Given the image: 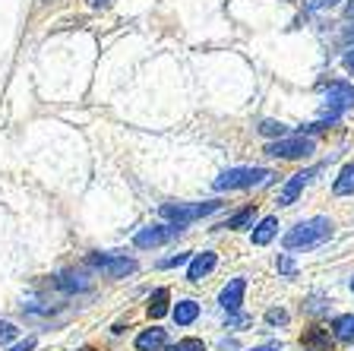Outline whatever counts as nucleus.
Instances as JSON below:
<instances>
[{
  "instance_id": "473e14b6",
  "label": "nucleus",
  "mask_w": 354,
  "mask_h": 351,
  "mask_svg": "<svg viewBox=\"0 0 354 351\" xmlns=\"http://www.w3.org/2000/svg\"><path fill=\"white\" fill-rule=\"evenodd\" d=\"M351 291H354V278H351Z\"/></svg>"
},
{
  "instance_id": "cd10ccee",
  "label": "nucleus",
  "mask_w": 354,
  "mask_h": 351,
  "mask_svg": "<svg viewBox=\"0 0 354 351\" xmlns=\"http://www.w3.org/2000/svg\"><path fill=\"white\" fill-rule=\"evenodd\" d=\"M345 66H348V70H351V73H354V51H348V54H345Z\"/></svg>"
},
{
  "instance_id": "4be33fe9",
  "label": "nucleus",
  "mask_w": 354,
  "mask_h": 351,
  "mask_svg": "<svg viewBox=\"0 0 354 351\" xmlns=\"http://www.w3.org/2000/svg\"><path fill=\"white\" fill-rule=\"evenodd\" d=\"M266 323H269V326H285V323H288V310L272 307L269 314H266Z\"/></svg>"
},
{
  "instance_id": "0eeeda50",
  "label": "nucleus",
  "mask_w": 354,
  "mask_h": 351,
  "mask_svg": "<svg viewBox=\"0 0 354 351\" xmlns=\"http://www.w3.org/2000/svg\"><path fill=\"white\" fill-rule=\"evenodd\" d=\"M326 105H329L332 117L339 114V111L354 108V86L351 82H345V80L329 82V86H326Z\"/></svg>"
},
{
  "instance_id": "412c9836",
  "label": "nucleus",
  "mask_w": 354,
  "mask_h": 351,
  "mask_svg": "<svg viewBox=\"0 0 354 351\" xmlns=\"http://www.w3.org/2000/svg\"><path fill=\"white\" fill-rule=\"evenodd\" d=\"M168 351H206V345H203V339H180Z\"/></svg>"
},
{
  "instance_id": "9d476101",
  "label": "nucleus",
  "mask_w": 354,
  "mask_h": 351,
  "mask_svg": "<svg viewBox=\"0 0 354 351\" xmlns=\"http://www.w3.org/2000/svg\"><path fill=\"white\" fill-rule=\"evenodd\" d=\"M301 345H304V351H335L329 330H323V326H310L301 336Z\"/></svg>"
},
{
  "instance_id": "20e7f679",
  "label": "nucleus",
  "mask_w": 354,
  "mask_h": 351,
  "mask_svg": "<svg viewBox=\"0 0 354 351\" xmlns=\"http://www.w3.org/2000/svg\"><path fill=\"white\" fill-rule=\"evenodd\" d=\"M313 149H317L313 139L297 133V136H281V139H275V143H269L266 155H272V159H307Z\"/></svg>"
},
{
  "instance_id": "393cba45",
  "label": "nucleus",
  "mask_w": 354,
  "mask_h": 351,
  "mask_svg": "<svg viewBox=\"0 0 354 351\" xmlns=\"http://www.w3.org/2000/svg\"><path fill=\"white\" fill-rule=\"evenodd\" d=\"M190 260V253H177V256H168V260H162V269H174V266H180V263H187Z\"/></svg>"
},
{
  "instance_id": "7ed1b4c3",
  "label": "nucleus",
  "mask_w": 354,
  "mask_h": 351,
  "mask_svg": "<svg viewBox=\"0 0 354 351\" xmlns=\"http://www.w3.org/2000/svg\"><path fill=\"white\" fill-rule=\"evenodd\" d=\"M272 177L269 168H228L221 177H215L212 187L215 190H243V187H257V183H266Z\"/></svg>"
},
{
  "instance_id": "423d86ee",
  "label": "nucleus",
  "mask_w": 354,
  "mask_h": 351,
  "mask_svg": "<svg viewBox=\"0 0 354 351\" xmlns=\"http://www.w3.org/2000/svg\"><path fill=\"white\" fill-rule=\"evenodd\" d=\"M184 231L180 225H152V228H142V231H136V237H133V244L140 250H149V247H162V244L174 241L177 234Z\"/></svg>"
},
{
  "instance_id": "aec40b11",
  "label": "nucleus",
  "mask_w": 354,
  "mask_h": 351,
  "mask_svg": "<svg viewBox=\"0 0 354 351\" xmlns=\"http://www.w3.org/2000/svg\"><path fill=\"white\" fill-rule=\"evenodd\" d=\"M259 133H263V136H285L288 133V127L281 124V120H263V124H259Z\"/></svg>"
},
{
  "instance_id": "f03ea898",
  "label": "nucleus",
  "mask_w": 354,
  "mask_h": 351,
  "mask_svg": "<svg viewBox=\"0 0 354 351\" xmlns=\"http://www.w3.org/2000/svg\"><path fill=\"white\" fill-rule=\"evenodd\" d=\"M218 206L221 203H215V199H209V203H165L162 209H158V215H162V219H168L171 225L187 228L190 222L203 219V215H212Z\"/></svg>"
},
{
  "instance_id": "39448f33",
  "label": "nucleus",
  "mask_w": 354,
  "mask_h": 351,
  "mask_svg": "<svg viewBox=\"0 0 354 351\" xmlns=\"http://www.w3.org/2000/svg\"><path fill=\"white\" fill-rule=\"evenodd\" d=\"M88 266L98 269L102 276H108V278H127L133 269H136L133 260H127V256H108V253H92L88 256Z\"/></svg>"
},
{
  "instance_id": "ddd939ff",
  "label": "nucleus",
  "mask_w": 354,
  "mask_h": 351,
  "mask_svg": "<svg viewBox=\"0 0 354 351\" xmlns=\"http://www.w3.org/2000/svg\"><path fill=\"white\" fill-rule=\"evenodd\" d=\"M275 234H279V219H272V215H269V219H263L257 225V231H253V244H257V247H266Z\"/></svg>"
},
{
  "instance_id": "f3484780",
  "label": "nucleus",
  "mask_w": 354,
  "mask_h": 351,
  "mask_svg": "<svg viewBox=\"0 0 354 351\" xmlns=\"http://www.w3.org/2000/svg\"><path fill=\"white\" fill-rule=\"evenodd\" d=\"M168 300H171L168 288H158V291L149 298V316H152V320H162V316L168 314Z\"/></svg>"
},
{
  "instance_id": "f8f14e48",
  "label": "nucleus",
  "mask_w": 354,
  "mask_h": 351,
  "mask_svg": "<svg viewBox=\"0 0 354 351\" xmlns=\"http://www.w3.org/2000/svg\"><path fill=\"white\" fill-rule=\"evenodd\" d=\"M158 348H165V330L152 326V330L136 336V351H158Z\"/></svg>"
},
{
  "instance_id": "b1692460",
  "label": "nucleus",
  "mask_w": 354,
  "mask_h": 351,
  "mask_svg": "<svg viewBox=\"0 0 354 351\" xmlns=\"http://www.w3.org/2000/svg\"><path fill=\"white\" fill-rule=\"evenodd\" d=\"M16 339V326L13 323H0V345H7Z\"/></svg>"
},
{
  "instance_id": "a878e982",
  "label": "nucleus",
  "mask_w": 354,
  "mask_h": 351,
  "mask_svg": "<svg viewBox=\"0 0 354 351\" xmlns=\"http://www.w3.org/2000/svg\"><path fill=\"white\" fill-rule=\"evenodd\" d=\"M279 272H285V276H295L297 272V266L288 260V256H279Z\"/></svg>"
},
{
  "instance_id": "1a4fd4ad",
  "label": "nucleus",
  "mask_w": 354,
  "mask_h": 351,
  "mask_svg": "<svg viewBox=\"0 0 354 351\" xmlns=\"http://www.w3.org/2000/svg\"><path fill=\"white\" fill-rule=\"evenodd\" d=\"M313 174H317V171H297V174H291V181H288L285 187H281V193H279V206H291V203H295Z\"/></svg>"
},
{
  "instance_id": "9b49d317",
  "label": "nucleus",
  "mask_w": 354,
  "mask_h": 351,
  "mask_svg": "<svg viewBox=\"0 0 354 351\" xmlns=\"http://www.w3.org/2000/svg\"><path fill=\"white\" fill-rule=\"evenodd\" d=\"M215 263H218V256L212 253V250H203V253H196L190 260V269H187V278L190 282H203V278L209 276V272L215 269Z\"/></svg>"
},
{
  "instance_id": "5701e85b",
  "label": "nucleus",
  "mask_w": 354,
  "mask_h": 351,
  "mask_svg": "<svg viewBox=\"0 0 354 351\" xmlns=\"http://www.w3.org/2000/svg\"><path fill=\"white\" fill-rule=\"evenodd\" d=\"M339 0H304V10L313 13V10H326V7H335Z\"/></svg>"
},
{
  "instance_id": "6e6552de",
  "label": "nucleus",
  "mask_w": 354,
  "mask_h": 351,
  "mask_svg": "<svg viewBox=\"0 0 354 351\" xmlns=\"http://www.w3.org/2000/svg\"><path fill=\"white\" fill-rule=\"evenodd\" d=\"M243 294H247V278H231L228 285L221 288L218 304H221L225 310H228V314H234V310H241Z\"/></svg>"
},
{
  "instance_id": "f257e3e1",
  "label": "nucleus",
  "mask_w": 354,
  "mask_h": 351,
  "mask_svg": "<svg viewBox=\"0 0 354 351\" xmlns=\"http://www.w3.org/2000/svg\"><path fill=\"white\" fill-rule=\"evenodd\" d=\"M332 219H326V215H317V219L310 222H297L291 231L281 237V244H285V250H307V247H317V244L329 241L332 237Z\"/></svg>"
},
{
  "instance_id": "dca6fc26",
  "label": "nucleus",
  "mask_w": 354,
  "mask_h": 351,
  "mask_svg": "<svg viewBox=\"0 0 354 351\" xmlns=\"http://www.w3.org/2000/svg\"><path fill=\"white\" fill-rule=\"evenodd\" d=\"M171 314H174L177 326H190V323L199 316V304H196V300H180V304H177Z\"/></svg>"
},
{
  "instance_id": "72a5a7b5",
  "label": "nucleus",
  "mask_w": 354,
  "mask_h": 351,
  "mask_svg": "<svg viewBox=\"0 0 354 351\" xmlns=\"http://www.w3.org/2000/svg\"><path fill=\"white\" fill-rule=\"evenodd\" d=\"M86 351H95V348H86Z\"/></svg>"
},
{
  "instance_id": "6ab92c4d",
  "label": "nucleus",
  "mask_w": 354,
  "mask_h": 351,
  "mask_svg": "<svg viewBox=\"0 0 354 351\" xmlns=\"http://www.w3.org/2000/svg\"><path fill=\"white\" fill-rule=\"evenodd\" d=\"M253 219H257V209H253V206H247V209H241V213L231 215V219L225 222L221 228H234V231H241V228H250Z\"/></svg>"
},
{
  "instance_id": "c85d7f7f",
  "label": "nucleus",
  "mask_w": 354,
  "mask_h": 351,
  "mask_svg": "<svg viewBox=\"0 0 354 351\" xmlns=\"http://www.w3.org/2000/svg\"><path fill=\"white\" fill-rule=\"evenodd\" d=\"M345 16H348V19H354V0H348V7H345Z\"/></svg>"
},
{
  "instance_id": "a211bd4d",
  "label": "nucleus",
  "mask_w": 354,
  "mask_h": 351,
  "mask_svg": "<svg viewBox=\"0 0 354 351\" xmlns=\"http://www.w3.org/2000/svg\"><path fill=\"white\" fill-rule=\"evenodd\" d=\"M57 285L66 288V291H88V288H92V282H88L82 272H64V276L57 278Z\"/></svg>"
},
{
  "instance_id": "bb28decb",
  "label": "nucleus",
  "mask_w": 354,
  "mask_h": 351,
  "mask_svg": "<svg viewBox=\"0 0 354 351\" xmlns=\"http://www.w3.org/2000/svg\"><path fill=\"white\" fill-rule=\"evenodd\" d=\"M32 348H35V339H26V342L13 345V348H7V351H32Z\"/></svg>"
},
{
  "instance_id": "2f4dec72",
  "label": "nucleus",
  "mask_w": 354,
  "mask_h": 351,
  "mask_svg": "<svg viewBox=\"0 0 354 351\" xmlns=\"http://www.w3.org/2000/svg\"><path fill=\"white\" fill-rule=\"evenodd\" d=\"M348 38H354V29H351V32H348Z\"/></svg>"
},
{
  "instance_id": "4468645a",
  "label": "nucleus",
  "mask_w": 354,
  "mask_h": 351,
  "mask_svg": "<svg viewBox=\"0 0 354 351\" xmlns=\"http://www.w3.org/2000/svg\"><path fill=\"white\" fill-rule=\"evenodd\" d=\"M332 332H335V339H342V342L351 345L354 342V314L335 316V323H332Z\"/></svg>"
},
{
  "instance_id": "7c9ffc66",
  "label": "nucleus",
  "mask_w": 354,
  "mask_h": 351,
  "mask_svg": "<svg viewBox=\"0 0 354 351\" xmlns=\"http://www.w3.org/2000/svg\"><path fill=\"white\" fill-rule=\"evenodd\" d=\"M108 0H88V7H104Z\"/></svg>"
},
{
  "instance_id": "2eb2a0df",
  "label": "nucleus",
  "mask_w": 354,
  "mask_h": 351,
  "mask_svg": "<svg viewBox=\"0 0 354 351\" xmlns=\"http://www.w3.org/2000/svg\"><path fill=\"white\" fill-rule=\"evenodd\" d=\"M332 190H335V197H354V165H345V168L339 171Z\"/></svg>"
},
{
  "instance_id": "c756f323",
  "label": "nucleus",
  "mask_w": 354,
  "mask_h": 351,
  "mask_svg": "<svg viewBox=\"0 0 354 351\" xmlns=\"http://www.w3.org/2000/svg\"><path fill=\"white\" fill-rule=\"evenodd\" d=\"M250 351H279L275 345H259V348H250Z\"/></svg>"
}]
</instances>
